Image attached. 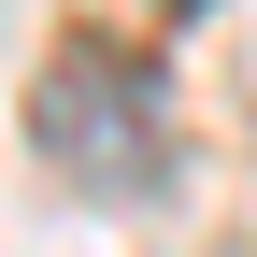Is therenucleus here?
I'll return each instance as SVG.
<instances>
[{
    "mask_svg": "<svg viewBox=\"0 0 257 257\" xmlns=\"http://www.w3.org/2000/svg\"><path fill=\"white\" fill-rule=\"evenodd\" d=\"M29 157L86 200H143L172 172V86L114 43V29H57L29 72Z\"/></svg>",
    "mask_w": 257,
    "mask_h": 257,
    "instance_id": "obj_1",
    "label": "nucleus"
},
{
    "mask_svg": "<svg viewBox=\"0 0 257 257\" xmlns=\"http://www.w3.org/2000/svg\"><path fill=\"white\" fill-rule=\"evenodd\" d=\"M157 15H214V0H157Z\"/></svg>",
    "mask_w": 257,
    "mask_h": 257,
    "instance_id": "obj_2",
    "label": "nucleus"
}]
</instances>
